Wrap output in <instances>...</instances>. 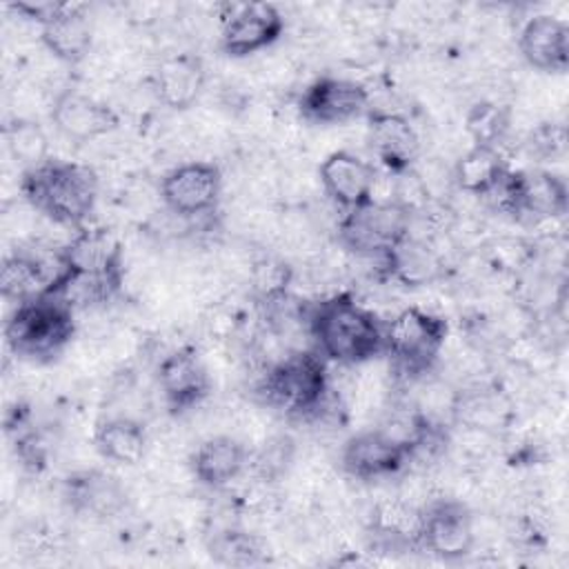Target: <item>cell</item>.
Listing matches in <instances>:
<instances>
[{"instance_id":"obj_1","label":"cell","mask_w":569,"mask_h":569,"mask_svg":"<svg viewBox=\"0 0 569 569\" xmlns=\"http://www.w3.org/2000/svg\"><path fill=\"white\" fill-rule=\"evenodd\" d=\"M318 353L338 365H362L385 353V322L349 293H336L307 311Z\"/></svg>"},{"instance_id":"obj_2","label":"cell","mask_w":569,"mask_h":569,"mask_svg":"<svg viewBox=\"0 0 569 569\" xmlns=\"http://www.w3.org/2000/svg\"><path fill=\"white\" fill-rule=\"evenodd\" d=\"M27 202L64 227H82L98 200V176L91 167L49 158L22 171L20 180Z\"/></svg>"},{"instance_id":"obj_3","label":"cell","mask_w":569,"mask_h":569,"mask_svg":"<svg viewBox=\"0 0 569 569\" xmlns=\"http://www.w3.org/2000/svg\"><path fill=\"white\" fill-rule=\"evenodd\" d=\"M73 307L56 293H40L18 302L4 322V342L11 353L27 360H51L73 338Z\"/></svg>"},{"instance_id":"obj_4","label":"cell","mask_w":569,"mask_h":569,"mask_svg":"<svg viewBox=\"0 0 569 569\" xmlns=\"http://www.w3.org/2000/svg\"><path fill=\"white\" fill-rule=\"evenodd\" d=\"M258 393L289 418L320 416L329 393L325 360L316 351H293L267 369Z\"/></svg>"},{"instance_id":"obj_5","label":"cell","mask_w":569,"mask_h":569,"mask_svg":"<svg viewBox=\"0 0 569 569\" xmlns=\"http://www.w3.org/2000/svg\"><path fill=\"white\" fill-rule=\"evenodd\" d=\"M447 333L449 325L442 316L420 307H405L385 322V353L398 373L416 378L433 367Z\"/></svg>"},{"instance_id":"obj_6","label":"cell","mask_w":569,"mask_h":569,"mask_svg":"<svg viewBox=\"0 0 569 569\" xmlns=\"http://www.w3.org/2000/svg\"><path fill=\"white\" fill-rule=\"evenodd\" d=\"M411 211L387 200H371L345 213L338 227L340 244L365 258H387L409 236Z\"/></svg>"},{"instance_id":"obj_7","label":"cell","mask_w":569,"mask_h":569,"mask_svg":"<svg viewBox=\"0 0 569 569\" xmlns=\"http://www.w3.org/2000/svg\"><path fill=\"white\" fill-rule=\"evenodd\" d=\"M284 29L282 13L269 2H231L220 16V47L231 58H244L271 47Z\"/></svg>"},{"instance_id":"obj_8","label":"cell","mask_w":569,"mask_h":569,"mask_svg":"<svg viewBox=\"0 0 569 569\" xmlns=\"http://www.w3.org/2000/svg\"><path fill=\"white\" fill-rule=\"evenodd\" d=\"M222 173L213 162H184L164 173L160 196L169 211L180 218H198L218 207Z\"/></svg>"},{"instance_id":"obj_9","label":"cell","mask_w":569,"mask_h":569,"mask_svg":"<svg viewBox=\"0 0 569 569\" xmlns=\"http://www.w3.org/2000/svg\"><path fill=\"white\" fill-rule=\"evenodd\" d=\"M473 520L465 505L456 500H436L420 513L418 549L440 560H460L473 549Z\"/></svg>"},{"instance_id":"obj_10","label":"cell","mask_w":569,"mask_h":569,"mask_svg":"<svg viewBox=\"0 0 569 569\" xmlns=\"http://www.w3.org/2000/svg\"><path fill=\"white\" fill-rule=\"evenodd\" d=\"M411 458V449L380 427L351 436L342 447L340 462L356 480H382L400 473Z\"/></svg>"},{"instance_id":"obj_11","label":"cell","mask_w":569,"mask_h":569,"mask_svg":"<svg viewBox=\"0 0 569 569\" xmlns=\"http://www.w3.org/2000/svg\"><path fill=\"white\" fill-rule=\"evenodd\" d=\"M369 109L367 89L349 78L322 76L313 80L298 100V111L313 124H345Z\"/></svg>"},{"instance_id":"obj_12","label":"cell","mask_w":569,"mask_h":569,"mask_svg":"<svg viewBox=\"0 0 569 569\" xmlns=\"http://www.w3.org/2000/svg\"><path fill=\"white\" fill-rule=\"evenodd\" d=\"M158 387L171 413L198 407L211 391L207 367L191 349H176L158 365Z\"/></svg>"},{"instance_id":"obj_13","label":"cell","mask_w":569,"mask_h":569,"mask_svg":"<svg viewBox=\"0 0 569 569\" xmlns=\"http://www.w3.org/2000/svg\"><path fill=\"white\" fill-rule=\"evenodd\" d=\"M53 127L73 142H89L118 127L116 111L78 89H64L51 104Z\"/></svg>"},{"instance_id":"obj_14","label":"cell","mask_w":569,"mask_h":569,"mask_svg":"<svg viewBox=\"0 0 569 569\" xmlns=\"http://www.w3.org/2000/svg\"><path fill=\"white\" fill-rule=\"evenodd\" d=\"M318 173L325 193L347 211L373 200L376 169L351 151L340 149L329 153Z\"/></svg>"},{"instance_id":"obj_15","label":"cell","mask_w":569,"mask_h":569,"mask_svg":"<svg viewBox=\"0 0 569 569\" xmlns=\"http://www.w3.org/2000/svg\"><path fill=\"white\" fill-rule=\"evenodd\" d=\"M367 142L371 153L380 160V164H385L396 176L409 171L420 153L418 131L400 113H371L367 127Z\"/></svg>"},{"instance_id":"obj_16","label":"cell","mask_w":569,"mask_h":569,"mask_svg":"<svg viewBox=\"0 0 569 569\" xmlns=\"http://www.w3.org/2000/svg\"><path fill=\"white\" fill-rule=\"evenodd\" d=\"M518 47L533 69L562 73L569 67V24L551 13H538L520 29Z\"/></svg>"},{"instance_id":"obj_17","label":"cell","mask_w":569,"mask_h":569,"mask_svg":"<svg viewBox=\"0 0 569 569\" xmlns=\"http://www.w3.org/2000/svg\"><path fill=\"white\" fill-rule=\"evenodd\" d=\"M58 273L122 278V249L102 229H82L62 251Z\"/></svg>"},{"instance_id":"obj_18","label":"cell","mask_w":569,"mask_h":569,"mask_svg":"<svg viewBox=\"0 0 569 569\" xmlns=\"http://www.w3.org/2000/svg\"><path fill=\"white\" fill-rule=\"evenodd\" d=\"M64 500L76 513L91 518H113L127 505V491L120 480L100 469L71 473L64 480Z\"/></svg>"},{"instance_id":"obj_19","label":"cell","mask_w":569,"mask_h":569,"mask_svg":"<svg viewBox=\"0 0 569 569\" xmlns=\"http://www.w3.org/2000/svg\"><path fill=\"white\" fill-rule=\"evenodd\" d=\"M204 80V64L196 53H173L162 58L153 71V91L164 107L182 111L198 100Z\"/></svg>"},{"instance_id":"obj_20","label":"cell","mask_w":569,"mask_h":569,"mask_svg":"<svg viewBox=\"0 0 569 569\" xmlns=\"http://www.w3.org/2000/svg\"><path fill=\"white\" fill-rule=\"evenodd\" d=\"M40 40L58 60L78 64L91 49V24L87 7L64 2L60 13L40 27Z\"/></svg>"},{"instance_id":"obj_21","label":"cell","mask_w":569,"mask_h":569,"mask_svg":"<svg viewBox=\"0 0 569 569\" xmlns=\"http://www.w3.org/2000/svg\"><path fill=\"white\" fill-rule=\"evenodd\" d=\"M518 176V218L553 220L567 213L569 187L565 178L545 169L516 171Z\"/></svg>"},{"instance_id":"obj_22","label":"cell","mask_w":569,"mask_h":569,"mask_svg":"<svg viewBox=\"0 0 569 569\" xmlns=\"http://www.w3.org/2000/svg\"><path fill=\"white\" fill-rule=\"evenodd\" d=\"M249 453L244 445L231 436H211L193 453L191 467L196 478L209 489L231 485L247 467Z\"/></svg>"},{"instance_id":"obj_23","label":"cell","mask_w":569,"mask_h":569,"mask_svg":"<svg viewBox=\"0 0 569 569\" xmlns=\"http://www.w3.org/2000/svg\"><path fill=\"white\" fill-rule=\"evenodd\" d=\"M422 509L393 498L376 505L371 513V536L391 549H418Z\"/></svg>"},{"instance_id":"obj_24","label":"cell","mask_w":569,"mask_h":569,"mask_svg":"<svg viewBox=\"0 0 569 569\" xmlns=\"http://www.w3.org/2000/svg\"><path fill=\"white\" fill-rule=\"evenodd\" d=\"M389 273L402 282L405 287H422L442 276L445 262L436 253L433 247H429L422 240H416L407 236L387 258H385Z\"/></svg>"},{"instance_id":"obj_25","label":"cell","mask_w":569,"mask_h":569,"mask_svg":"<svg viewBox=\"0 0 569 569\" xmlns=\"http://www.w3.org/2000/svg\"><path fill=\"white\" fill-rule=\"evenodd\" d=\"M96 449L116 465H136L147 451V431L129 416L109 418L96 429Z\"/></svg>"},{"instance_id":"obj_26","label":"cell","mask_w":569,"mask_h":569,"mask_svg":"<svg viewBox=\"0 0 569 569\" xmlns=\"http://www.w3.org/2000/svg\"><path fill=\"white\" fill-rule=\"evenodd\" d=\"M53 282V273L47 271L42 260L31 253L16 251L4 258L0 269V291L4 300L24 302L36 298L49 289Z\"/></svg>"},{"instance_id":"obj_27","label":"cell","mask_w":569,"mask_h":569,"mask_svg":"<svg viewBox=\"0 0 569 569\" xmlns=\"http://www.w3.org/2000/svg\"><path fill=\"white\" fill-rule=\"evenodd\" d=\"M507 169L509 167L496 147L473 144L458 158L453 167V182L460 191L482 198Z\"/></svg>"},{"instance_id":"obj_28","label":"cell","mask_w":569,"mask_h":569,"mask_svg":"<svg viewBox=\"0 0 569 569\" xmlns=\"http://www.w3.org/2000/svg\"><path fill=\"white\" fill-rule=\"evenodd\" d=\"M207 549L211 560L224 567H256L267 562L264 542L258 536L238 527L216 531Z\"/></svg>"},{"instance_id":"obj_29","label":"cell","mask_w":569,"mask_h":569,"mask_svg":"<svg viewBox=\"0 0 569 569\" xmlns=\"http://www.w3.org/2000/svg\"><path fill=\"white\" fill-rule=\"evenodd\" d=\"M4 144L11 158L27 169L49 160V138L44 129L29 118H13L4 127Z\"/></svg>"},{"instance_id":"obj_30","label":"cell","mask_w":569,"mask_h":569,"mask_svg":"<svg viewBox=\"0 0 569 569\" xmlns=\"http://www.w3.org/2000/svg\"><path fill=\"white\" fill-rule=\"evenodd\" d=\"M465 129L471 136L473 144L496 147L507 136L509 111L496 102L480 100L465 116Z\"/></svg>"},{"instance_id":"obj_31","label":"cell","mask_w":569,"mask_h":569,"mask_svg":"<svg viewBox=\"0 0 569 569\" xmlns=\"http://www.w3.org/2000/svg\"><path fill=\"white\" fill-rule=\"evenodd\" d=\"M289 282H291V269L287 262L276 258H262L253 264L251 289L260 302L271 305L284 298Z\"/></svg>"},{"instance_id":"obj_32","label":"cell","mask_w":569,"mask_h":569,"mask_svg":"<svg viewBox=\"0 0 569 569\" xmlns=\"http://www.w3.org/2000/svg\"><path fill=\"white\" fill-rule=\"evenodd\" d=\"M529 153L540 160L562 158L567 151V129L560 122H540L527 138Z\"/></svg>"},{"instance_id":"obj_33","label":"cell","mask_w":569,"mask_h":569,"mask_svg":"<svg viewBox=\"0 0 569 569\" xmlns=\"http://www.w3.org/2000/svg\"><path fill=\"white\" fill-rule=\"evenodd\" d=\"M11 7L18 13L27 16L29 20H33V22H38L42 27V24H47L51 18H56L60 13L64 2H16Z\"/></svg>"}]
</instances>
